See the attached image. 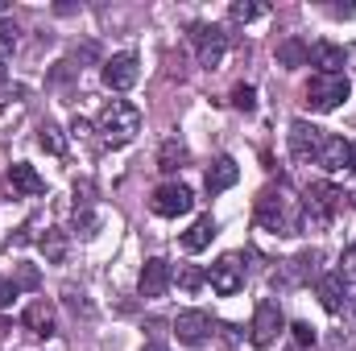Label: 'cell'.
I'll return each mask as SVG.
<instances>
[{
	"instance_id": "3957f363",
	"label": "cell",
	"mask_w": 356,
	"mask_h": 351,
	"mask_svg": "<svg viewBox=\"0 0 356 351\" xmlns=\"http://www.w3.org/2000/svg\"><path fill=\"white\" fill-rule=\"evenodd\" d=\"M298 203H302L307 223H332V219L348 207V194H344L340 186H332V182H311Z\"/></svg>"
},
{
	"instance_id": "1f68e13d",
	"label": "cell",
	"mask_w": 356,
	"mask_h": 351,
	"mask_svg": "<svg viewBox=\"0 0 356 351\" xmlns=\"http://www.w3.org/2000/svg\"><path fill=\"white\" fill-rule=\"evenodd\" d=\"M75 211H91V182H75Z\"/></svg>"
},
{
	"instance_id": "f1b7e54d",
	"label": "cell",
	"mask_w": 356,
	"mask_h": 351,
	"mask_svg": "<svg viewBox=\"0 0 356 351\" xmlns=\"http://www.w3.org/2000/svg\"><path fill=\"white\" fill-rule=\"evenodd\" d=\"M13 285H17V289H38V268H33V264H21L17 277H13Z\"/></svg>"
},
{
	"instance_id": "d4e9b609",
	"label": "cell",
	"mask_w": 356,
	"mask_h": 351,
	"mask_svg": "<svg viewBox=\"0 0 356 351\" xmlns=\"http://www.w3.org/2000/svg\"><path fill=\"white\" fill-rule=\"evenodd\" d=\"M17 46H21V29H17V21H13V17H0V58H8Z\"/></svg>"
},
{
	"instance_id": "cb8c5ba5",
	"label": "cell",
	"mask_w": 356,
	"mask_h": 351,
	"mask_svg": "<svg viewBox=\"0 0 356 351\" xmlns=\"http://www.w3.org/2000/svg\"><path fill=\"white\" fill-rule=\"evenodd\" d=\"M38 145L46 149V153H67V137H63V128L58 124H42V132H38Z\"/></svg>"
},
{
	"instance_id": "7a4b0ae2",
	"label": "cell",
	"mask_w": 356,
	"mask_h": 351,
	"mask_svg": "<svg viewBox=\"0 0 356 351\" xmlns=\"http://www.w3.org/2000/svg\"><path fill=\"white\" fill-rule=\"evenodd\" d=\"M95 132H99V141L112 145V149L129 145V141L141 132V112H137V103H129V99H108L104 112H99V120H95Z\"/></svg>"
},
{
	"instance_id": "e575fe53",
	"label": "cell",
	"mask_w": 356,
	"mask_h": 351,
	"mask_svg": "<svg viewBox=\"0 0 356 351\" xmlns=\"http://www.w3.org/2000/svg\"><path fill=\"white\" fill-rule=\"evenodd\" d=\"M91 228H95V215H91V211H75V232L91 236Z\"/></svg>"
},
{
	"instance_id": "e0dca14e",
	"label": "cell",
	"mask_w": 356,
	"mask_h": 351,
	"mask_svg": "<svg viewBox=\"0 0 356 351\" xmlns=\"http://www.w3.org/2000/svg\"><path fill=\"white\" fill-rule=\"evenodd\" d=\"M236 178H241V166L224 153V157L211 162V170H207V178H203V186H207V194H224V190L236 186Z\"/></svg>"
},
{
	"instance_id": "6da1fadb",
	"label": "cell",
	"mask_w": 356,
	"mask_h": 351,
	"mask_svg": "<svg viewBox=\"0 0 356 351\" xmlns=\"http://www.w3.org/2000/svg\"><path fill=\"white\" fill-rule=\"evenodd\" d=\"M257 223L273 236H298L307 228V215H302V203L286 186H269L257 198Z\"/></svg>"
},
{
	"instance_id": "9c48e42d",
	"label": "cell",
	"mask_w": 356,
	"mask_h": 351,
	"mask_svg": "<svg viewBox=\"0 0 356 351\" xmlns=\"http://www.w3.org/2000/svg\"><path fill=\"white\" fill-rule=\"evenodd\" d=\"M245 261L236 257V252H228V257H220V261L211 264V273H207V281H211V289L220 293V298H232V293H241L245 289Z\"/></svg>"
},
{
	"instance_id": "60d3db41",
	"label": "cell",
	"mask_w": 356,
	"mask_h": 351,
	"mask_svg": "<svg viewBox=\"0 0 356 351\" xmlns=\"http://www.w3.org/2000/svg\"><path fill=\"white\" fill-rule=\"evenodd\" d=\"M286 351H302V348H286Z\"/></svg>"
},
{
	"instance_id": "83f0119b",
	"label": "cell",
	"mask_w": 356,
	"mask_h": 351,
	"mask_svg": "<svg viewBox=\"0 0 356 351\" xmlns=\"http://www.w3.org/2000/svg\"><path fill=\"white\" fill-rule=\"evenodd\" d=\"M232 108H241V112H253V108H257V87L241 83V87L232 91Z\"/></svg>"
},
{
	"instance_id": "7402d4cb",
	"label": "cell",
	"mask_w": 356,
	"mask_h": 351,
	"mask_svg": "<svg viewBox=\"0 0 356 351\" xmlns=\"http://www.w3.org/2000/svg\"><path fill=\"white\" fill-rule=\"evenodd\" d=\"M38 248H42V257L50 264H63L67 261V232H63V228H46V232L38 236Z\"/></svg>"
},
{
	"instance_id": "ab89813d",
	"label": "cell",
	"mask_w": 356,
	"mask_h": 351,
	"mask_svg": "<svg viewBox=\"0 0 356 351\" xmlns=\"http://www.w3.org/2000/svg\"><path fill=\"white\" fill-rule=\"evenodd\" d=\"M141 351H166V348H158V343H149V348H141Z\"/></svg>"
},
{
	"instance_id": "52a82bcc",
	"label": "cell",
	"mask_w": 356,
	"mask_h": 351,
	"mask_svg": "<svg viewBox=\"0 0 356 351\" xmlns=\"http://www.w3.org/2000/svg\"><path fill=\"white\" fill-rule=\"evenodd\" d=\"M286 141H290V157L307 166V162H319L327 132H323V128H315L311 120H294V124H290V132H286Z\"/></svg>"
},
{
	"instance_id": "603a6c76",
	"label": "cell",
	"mask_w": 356,
	"mask_h": 351,
	"mask_svg": "<svg viewBox=\"0 0 356 351\" xmlns=\"http://www.w3.org/2000/svg\"><path fill=\"white\" fill-rule=\"evenodd\" d=\"M307 42L302 37H286V42H277V67H286V71H298V67H307Z\"/></svg>"
},
{
	"instance_id": "836d02e7",
	"label": "cell",
	"mask_w": 356,
	"mask_h": 351,
	"mask_svg": "<svg viewBox=\"0 0 356 351\" xmlns=\"http://www.w3.org/2000/svg\"><path fill=\"white\" fill-rule=\"evenodd\" d=\"M13 298H17V285H13V277H0V310H4V306H13Z\"/></svg>"
},
{
	"instance_id": "8992f818",
	"label": "cell",
	"mask_w": 356,
	"mask_h": 351,
	"mask_svg": "<svg viewBox=\"0 0 356 351\" xmlns=\"http://www.w3.org/2000/svg\"><path fill=\"white\" fill-rule=\"evenodd\" d=\"M195 207V194H191V186L186 182H162L158 190H154V198H149V211L154 215H162V219H178V215H186Z\"/></svg>"
},
{
	"instance_id": "ac0fdd59",
	"label": "cell",
	"mask_w": 356,
	"mask_h": 351,
	"mask_svg": "<svg viewBox=\"0 0 356 351\" xmlns=\"http://www.w3.org/2000/svg\"><path fill=\"white\" fill-rule=\"evenodd\" d=\"M8 182H13V190H17V194H25V198H38V194H46V178L38 174L29 162H17V166L8 170Z\"/></svg>"
},
{
	"instance_id": "9a60e30c",
	"label": "cell",
	"mask_w": 356,
	"mask_h": 351,
	"mask_svg": "<svg viewBox=\"0 0 356 351\" xmlns=\"http://www.w3.org/2000/svg\"><path fill=\"white\" fill-rule=\"evenodd\" d=\"M315 293H319V302H323L327 314H344V306H348V281L340 273H319Z\"/></svg>"
},
{
	"instance_id": "484cf974",
	"label": "cell",
	"mask_w": 356,
	"mask_h": 351,
	"mask_svg": "<svg viewBox=\"0 0 356 351\" xmlns=\"http://www.w3.org/2000/svg\"><path fill=\"white\" fill-rule=\"evenodd\" d=\"M228 17H232V21H241V25H249V21H257V17H266V4H253V0H236V4L228 8Z\"/></svg>"
},
{
	"instance_id": "4dcf8cb0",
	"label": "cell",
	"mask_w": 356,
	"mask_h": 351,
	"mask_svg": "<svg viewBox=\"0 0 356 351\" xmlns=\"http://www.w3.org/2000/svg\"><path fill=\"white\" fill-rule=\"evenodd\" d=\"M29 240H33V228H29V223H25V228H17V232H13V236H8V244H4V248H8V252H13V248H25V244H29Z\"/></svg>"
},
{
	"instance_id": "8d00e7d4",
	"label": "cell",
	"mask_w": 356,
	"mask_h": 351,
	"mask_svg": "<svg viewBox=\"0 0 356 351\" xmlns=\"http://www.w3.org/2000/svg\"><path fill=\"white\" fill-rule=\"evenodd\" d=\"M8 331H13V327H8V318H0V343L8 339Z\"/></svg>"
},
{
	"instance_id": "8fae6325",
	"label": "cell",
	"mask_w": 356,
	"mask_h": 351,
	"mask_svg": "<svg viewBox=\"0 0 356 351\" xmlns=\"http://www.w3.org/2000/svg\"><path fill=\"white\" fill-rule=\"evenodd\" d=\"M141 79V58L137 54H112L108 62H104V87L108 91H129L133 83Z\"/></svg>"
},
{
	"instance_id": "4fadbf2b",
	"label": "cell",
	"mask_w": 356,
	"mask_h": 351,
	"mask_svg": "<svg viewBox=\"0 0 356 351\" xmlns=\"http://www.w3.org/2000/svg\"><path fill=\"white\" fill-rule=\"evenodd\" d=\"M170 281H175V268H170V261L149 257V261H145V268H141V277H137V289H141V298H162V293L170 289Z\"/></svg>"
},
{
	"instance_id": "f35d334b",
	"label": "cell",
	"mask_w": 356,
	"mask_h": 351,
	"mask_svg": "<svg viewBox=\"0 0 356 351\" xmlns=\"http://www.w3.org/2000/svg\"><path fill=\"white\" fill-rule=\"evenodd\" d=\"M4 79H8V71H4V67H0V87H4Z\"/></svg>"
},
{
	"instance_id": "d6986e66",
	"label": "cell",
	"mask_w": 356,
	"mask_h": 351,
	"mask_svg": "<svg viewBox=\"0 0 356 351\" xmlns=\"http://www.w3.org/2000/svg\"><path fill=\"white\" fill-rule=\"evenodd\" d=\"M348 162H353V145H348L344 137H327V141H323V153H319V166H323L327 174H340Z\"/></svg>"
},
{
	"instance_id": "f546056e",
	"label": "cell",
	"mask_w": 356,
	"mask_h": 351,
	"mask_svg": "<svg viewBox=\"0 0 356 351\" xmlns=\"http://www.w3.org/2000/svg\"><path fill=\"white\" fill-rule=\"evenodd\" d=\"M290 331H294V348H315V327H307V323H294V327H290Z\"/></svg>"
},
{
	"instance_id": "277c9868",
	"label": "cell",
	"mask_w": 356,
	"mask_h": 351,
	"mask_svg": "<svg viewBox=\"0 0 356 351\" xmlns=\"http://www.w3.org/2000/svg\"><path fill=\"white\" fill-rule=\"evenodd\" d=\"M348 95H353L348 75H315L307 83V108L311 112H336Z\"/></svg>"
},
{
	"instance_id": "5b68a950",
	"label": "cell",
	"mask_w": 356,
	"mask_h": 351,
	"mask_svg": "<svg viewBox=\"0 0 356 351\" xmlns=\"http://www.w3.org/2000/svg\"><path fill=\"white\" fill-rule=\"evenodd\" d=\"M191 46H195V58H199V67H220V58L228 54V29L224 25H207V21H199V25H191Z\"/></svg>"
},
{
	"instance_id": "d6a6232c",
	"label": "cell",
	"mask_w": 356,
	"mask_h": 351,
	"mask_svg": "<svg viewBox=\"0 0 356 351\" xmlns=\"http://www.w3.org/2000/svg\"><path fill=\"white\" fill-rule=\"evenodd\" d=\"M340 277L344 281H356V244L344 252V261H340Z\"/></svg>"
},
{
	"instance_id": "4316f807",
	"label": "cell",
	"mask_w": 356,
	"mask_h": 351,
	"mask_svg": "<svg viewBox=\"0 0 356 351\" xmlns=\"http://www.w3.org/2000/svg\"><path fill=\"white\" fill-rule=\"evenodd\" d=\"M178 285H182L186 293H195V289H203V285H207V273H203L199 264H186V268L178 273Z\"/></svg>"
},
{
	"instance_id": "ffe728a7",
	"label": "cell",
	"mask_w": 356,
	"mask_h": 351,
	"mask_svg": "<svg viewBox=\"0 0 356 351\" xmlns=\"http://www.w3.org/2000/svg\"><path fill=\"white\" fill-rule=\"evenodd\" d=\"M211 240H216V219H211V215H199V219L182 232V248H186V252H203Z\"/></svg>"
},
{
	"instance_id": "d590c367",
	"label": "cell",
	"mask_w": 356,
	"mask_h": 351,
	"mask_svg": "<svg viewBox=\"0 0 356 351\" xmlns=\"http://www.w3.org/2000/svg\"><path fill=\"white\" fill-rule=\"evenodd\" d=\"M344 314L353 318V327H356V298H348V306H344Z\"/></svg>"
},
{
	"instance_id": "5bb4252c",
	"label": "cell",
	"mask_w": 356,
	"mask_h": 351,
	"mask_svg": "<svg viewBox=\"0 0 356 351\" xmlns=\"http://www.w3.org/2000/svg\"><path fill=\"white\" fill-rule=\"evenodd\" d=\"M21 327H25L29 335H42V339H50V335L58 331V314H54V302H46V298L29 302V306H25V314H21Z\"/></svg>"
},
{
	"instance_id": "ba28073f",
	"label": "cell",
	"mask_w": 356,
	"mask_h": 351,
	"mask_svg": "<svg viewBox=\"0 0 356 351\" xmlns=\"http://www.w3.org/2000/svg\"><path fill=\"white\" fill-rule=\"evenodd\" d=\"M286 331V318H282V306L266 298V302H257V310H253V323H249V339H253V348H269V343H277V335Z\"/></svg>"
},
{
	"instance_id": "74e56055",
	"label": "cell",
	"mask_w": 356,
	"mask_h": 351,
	"mask_svg": "<svg viewBox=\"0 0 356 351\" xmlns=\"http://www.w3.org/2000/svg\"><path fill=\"white\" fill-rule=\"evenodd\" d=\"M348 170H353V174H356V145H353V162H348Z\"/></svg>"
},
{
	"instance_id": "2e32d148",
	"label": "cell",
	"mask_w": 356,
	"mask_h": 351,
	"mask_svg": "<svg viewBox=\"0 0 356 351\" xmlns=\"http://www.w3.org/2000/svg\"><path fill=\"white\" fill-rule=\"evenodd\" d=\"M307 62H311V67H319V75H344V67H348V54H344V46L315 42V46L307 50Z\"/></svg>"
},
{
	"instance_id": "30bf717a",
	"label": "cell",
	"mask_w": 356,
	"mask_h": 351,
	"mask_svg": "<svg viewBox=\"0 0 356 351\" xmlns=\"http://www.w3.org/2000/svg\"><path fill=\"white\" fill-rule=\"evenodd\" d=\"M319 252L311 248V252H298L294 261H286L277 273H273V285H282V289H290V285H307V281H319Z\"/></svg>"
},
{
	"instance_id": "44dd1931",
	"label": "cell",
	"mask_w": 356,
	"mask_h": 351,
	"mask_svg": "<svg viewBox=\"0 0 356 351\" xmlns=\"http://www.w3.org/2000/svg\"><path fill=\"white\" fill-rule=\"evenodd\" d=\"M186 162H191V149H186L178 137L162 141V149H158V170H162V174H178Z\"/></svg>"
},
{
	"instance_id": "7c38bea8",
	"label": "cell",
	"mask_w": 356,
	"mask_h": 351,
	"mask_svg": "<svg viewBox=\"0 0 356 351\" xmlns=\"http://www.w3.org/2000/svg\"><path fill=\"white\" fill-rule=\"evenodd\" d=\"M175 339L186 343V348H203L211 339V318L203 310H182L175 318Z\"/></svg>"
}]
</instances>
